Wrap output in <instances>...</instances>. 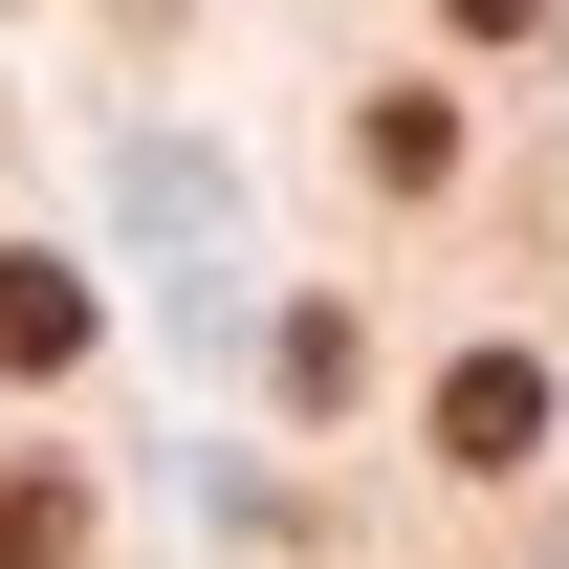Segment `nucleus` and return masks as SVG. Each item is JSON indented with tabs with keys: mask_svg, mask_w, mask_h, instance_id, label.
<instances>
[{
	"mask_svg": "<svg viewBox=\"0 0 569 569\" xmlns=\"http://www.w3.org/2000/svg\"><path fill=\"white\" fill-rule=\"evenodd\" d=\"M526 438H548V372H526V351H460V372H438V460H460V482H503Z\"/></svg>",
	"mask_w": 569,
	"mask_h": 569,
	"instance_id": "obj_1",
	"label": "nucleus"
},
{
	"mask_svg": "<svg viewBox=\"0 0 569 569\" xmlns=\"http://www.w3.org/2000/svg\"><path fill=\"white\" fill-rule=\"evenodd\" d=\"M88 351V284L67 263H0V372H67Z\"/></svg>",
	"mask_w": 569,
	"mask_h": 569,
	"instance_id": "obj_2",
	"label": "nucleus"
},
{
	"mask_svg": "<svg viewBox=\"0 0 569 569\" xmlns=\"http://www.w3.org/2000/svg\"><path fill=\"white\" fill-rule=\"evenodd\" d=\"M88 548V482L67 460H0V569H67Z\"/></svg>",
	"mask_w": 569,
	"mask_h": 569,
	"instance_id": "obj_3",
	"label": "nucleus"
},
{
	"mask_svg": "<svg viewBox=\"0 0 569 569\" xmlns=\"http://www.w3.org/2000/svg\"><path fill=\"white\" fill-rule=\"evenodd\" d=\"M372 176L438 198V176H460V110H438V88H372Z\"/></svg>",
	"mask_w": 569,
	"mask_h": 569,
	"instance_id": "obj_4",
	"label": "nucleus"
},
{
	"mask_svg": "<svg viewBox=\"0 0 569 569\" xmlns=\"http://www.w3.org/2000/svg\"><path fill=\"white\" fill-rule=\"evenodd\" d=\"M526 22H548V0H460V44H526Z\"/></svg>",
	"mask_w": 569,
	"mask_h": 569,
	"instance_id": "obj_5",
	"label": "nucleus"
}]
</instances>
